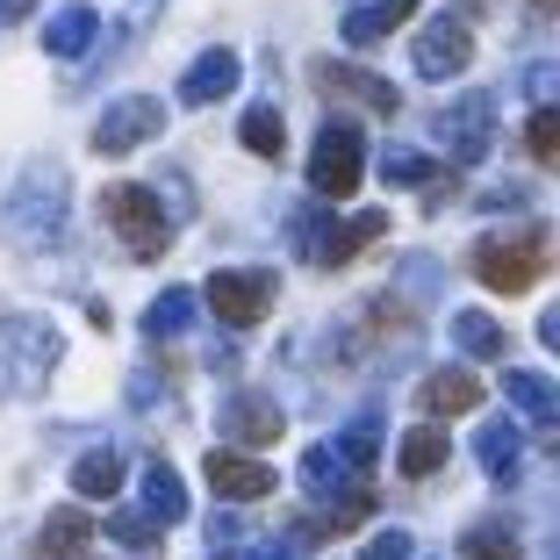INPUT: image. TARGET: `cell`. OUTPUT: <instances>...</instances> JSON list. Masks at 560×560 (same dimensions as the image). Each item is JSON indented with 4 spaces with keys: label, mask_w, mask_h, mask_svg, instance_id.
<instances>
[{
    "label": "cell",
    "mask_w": 560,
    "mask_h": 560,
    "mask_svg": "<svg viewBox=\"0 0 560 560\" xmlns=\"http://www.w3.org/2000/svg\"><path fill=\"white\" fill-rule=\"evenodd\" d=\"M546 252H553V237H546L539 223H525V231H511V237H481V245L467 252V266H475V280L495 288V295H525V288L546 280Z\"/></svg>",
    "instance_id": "6da1fadb"
},
{
    "label": "cell",
    "mask_w": 560,
    "mask_h": 560,
    "mask_svg": "<svg viewBox=\"0 0 560 560\" xmlns=\"http://www.w3.org/2000/svg\"><path fill=\"white\" fill-rule=\"evenodd\" d=\"M101 223H108V231H116L137 259H159V252L173 245V223H165L159 195H151V187H137V180L101 187Z\"/></svg>",
    "instance_id": "7a4b0ae2"
},
{
    "label": "cell",
    "mask_w": 560,
    "mask_h": 560,
    "mask_svg": "<svg viewBox=\"0 0 560 560\" xmlns=\"http://www.w3.org/2000/svg\"><path fill=\"white\" fill-rule=\"evenodd\" d=\"M360 173H366V144L352 122H324V137H316L310 151V187L324 201H352L360 195Z\"/></svg>",
    "instance_id": "3957f363"
},
{
    "label": "cell",
    "mask_w": 560,
    "mask_h": 560,
    "mask_svg": "<svg viewBox=\"0 0 560 560\" xmlns=\"http://www.w3.org/2000/svg\"><path fill=\"white\" fill-rule=\"evenodd\" d=\"M195 302H209V316H215V324L252 330L266 310H273V273H266V266H237V273H215Z\"/></svg>",
    "instance_id": "277c9868"
},
{
    "label": "cell",
    "mask_w": 560,
    "mask_h": 560,
    "mask_svg": "<svg viewBox=\"0 0 560 560\" xmlns=\"http://www.w3.org/2000/svg\"><path fill=\"white\" fill-rule=\"evenodd\" d=\"M159 130H165V101L130 94V101H116V108H101L94 151L101 159H122V151H137V144H159Z\"/></svg>",
    "instance_id": "5b68a950"
},
{
    "label": "cell",
    "mask_w": 560,
    "mask_h": 560,
    "mask_svg": "<svg viewBox=\"0 0 560 560\" xmlns=\"http://www.w3.org/2000/svg\"><path fill=\"white\" fill-rule=\"evenodd\" d=\"M310 80H316L324 101H346V108H366V116H396V108H402L396 86L374 80V72H360V66H330V58H316Z\"/></svg>",
    "instance_id": "8992f818"
},
{
    "label": "cell",
    "mask_w": 560,
    "mask_h": 560,
    "mask_svg": "<svg viewBox=\"0 0 560 560\" xmlns=\"http://www.w3.org/2000/svg\"><path fill=\"white\" fill-rule=\"evenodd\" d=\"M417 72L424 80H453V72H467L475 66V30H467L460 15H445V22H431V30H417Z\"/></svg>",
    "instance_id": "52a82bcc"
},
{
    "label": "cell",
    "mask_w": 560,
    "mask_h": 560,
    "mask_svg": "<svg viewBox=\"0 0 560 560\" xmlns=\"http://www.w3.org/2000/svg\"><path fill=\"white\" fill-rule=\"evenodd\" d=\"M209 489L215 495H231V503H259V495H273L280 481H273V467L266 460H252V453H237V445H209Z\"/></svg>",
    "instance_id": "ba28073f"
},
{
    "label": "cell",
    "mask_w": 560,
    "mask_h": 560,
    "mask_svg": "<svg viewBox=\"0 0 560 560\" xmlns=\"http://www.w3.org/2000/svg\"><path fill=\"white\" fill-rule=\"evenodd\" d=\"M381 237H388V215H381V209L346 215V223H330V231H324V245H316V266H352L366 245H381Z\"/></svg>",
    "instance_id": "9c48e42d"
},
{
    "label": "cell",
    "mask_w": 560,
    "mask_h": 560,
    "mask_svg": "<svg viewBox=\"0 0 560 560\" xmlns=\"http://www.w3.org/2000/svg\"><path fill=\"white\" fill-rule=\"evenodd\" d=\"M231 86H237V50H223V44H215V50H201L195 66H187L180 101H187V108H209V101H223Z\"/></svg>",
    "instance_id": "30bf717a"
},
{
    "label": "cell",
    "mask_w": 560,
    "mask_h": 560,
    "mask_svg": "<svg viewBox=\"0 0 560 560\" xmlns=\"http://www.w3.org/2000/svg\"><path fill=\"white\" fill-rule=\"evenodd\" d=\"M223 431H231L237 445H252V453H259V445L280 439V402L273 396H237L231 410H223Z\"/></svg>",
    "instance_id": "8fae6325"
},
{
    "label": "cell",
    "mask_w": 560,
    "mask_h": 560,
    "mask_svg": "<svg viewBox=\"0 0 560 560\" xmlns=\"http://www.w3.org/2000/svg\"><path fill=\"white\" fill-rule=\"evenodd\" d=\"M417 402H424V417H467L481 410V381L475 374H424V388H417Z\"/></svg>",
    "instance_id": "7c38bea8"
},
{
    "label": "cell",
    "mask_w": 560,
    "mask_h": 560,
    "mask_svg": "<svg viewBox=\"0 0 560 560\" xmlns=\"http://www.w3.org/2000/svg\"><path fill=\"white\" fill-rule=\"evenodd\" d=\"M94 30H101L94 8H86V0H66V8L44 22V50H50V58H80V50L94 44Z\"/></svg>",
    "instance_id": "4fadbf2b"
},
{
    "label": "cell",
    "mask_w": 560,
    "mask_h": 560,
    "mask_svg": "<svg viewBox=\"0 0 560 560\" xmlns=\"http://www.w3.org/2000/svg\"><path fill=\"white\" fill-rule=\"evenodd\" d=\"M439 137L453 144V165H475L481 151H489V101H467V108H453V116L439 122Z\"/></svg>",
    "instance_id": "5bb4252c"
},
{
    "label": "cell",
    "mask_w": 560,
    "mask_h": 560,
    "mask_svg": "<svg viewBox=\"0 0 560 560\" xmlns=\"http://www.w3.org/2000/svg\"><path fill=\"white\" fill-rule=\"evenodd\" d=\"M503 396H511V410L525 417V424H553V417H560L553 381H546V374H525V366H511V374H503Z\"/></svg>",
    "instance_id": "9a60e30c"
},
{
    "label": "cell",
    "mask_w": 560,
    "mask_h": 560,
    "mask_svg": "<svg viewBox=\"0 0 560 560\" xmlns=\"http://www.w3.org/2000/svg\"><path fill=\"white\" fill-rule=\"evenodd\" d=\"M366 511H374V489H366V475L346 489V503H330V511H316L310 525H302V539H346L352 525H366Z\"/></svg>",
    "instance_id": "2e32d148"
},
{
    "label": "cell",
    "mask_w": 560,
    "mask_h": 560,
    "mask_svg": "<svg viewBox=\"0 0 560 560\" xmlns=\"http://www.w3.org/2000/svg\"><path fill=\"white\" fill-rule=\"evenodd\" d=\"M410 15H417V0H374V8H352V15H346V44L366 50V44H381L388 30H402Z\"/></svg>",
    "instance_id": "e0dca14e"
},
{
    "label": "cell",
    "mask_w": 560,
    "mask_h": 560,
    "mask_svg": "<svg viewBox=\"0 0 560 560\" xmlns=\"http://www.w3.org/2000/svg\"><path fill=\"white\" fill-rule=\"evenodd\" d=\"M86 539H94V517L86 511H50L44 532H36V553L44 560H72V553H86Z\"/></svg>",
    "instance_id": "ac0fdd59"
},
{
    "label": "cell",
    "mask_w": 560,
    "mask_h": 560,
    "mask_svg": "<svg viewBox=\"0 0 560 560\" xmlns=\"http://www.w3.org/2000/svg\"><path fill=\"white\" fill-rule=\"evenodd\" d=\"M453 346H460L467 360H503L511 330L495 324V316H481V310H453Z\"/></svg>",
    "instance_id": "d6986e66"
},
{
    "label": "cell",
    "mask_w": 560,
    "mask_h": 560,
    "mask_svg": "<svg viewBox=\"0 0 560 560\" xmlns=\"http://www.w3.org/2000/svg\"><path fill=\"white\" fill-rule=\"evenodd\" d=\"M72 489H80V503H108V495L122 489V460L101 445V453H80V467H72Z\"/></svg>",
    "instance_id": "ffe728a7"
},
{
    "label": "cell",
    "mask_w": 560,
    "mask_h": 560,
    "mask_svg": "<svg viewBox=\"0 0 560 560\" xmlns=\"http://www.w3.org/2000/svg\"><path fill=\"white\" fill-rule=\"evenodd\" d=\"M445 453H453V445H445V431H439V424H417L410 439H402L396 467H402L410 481H424V475H439V467H445Z\"/></svg>",
    "instance_id": "44dd1931"
},
{
    "label": "cell",
    "mask_w": 560,
    "mask_h": 560,
    "mask_svg": "<svg viewBox=\"0 0 560 560\" xmlns=\"http://www.w3.org/2000/svg\"><path fill=\"white\" fill-rule=\"evenodd\" d=\"M460 553L467 560H517V525L511 517H481V525L460 532Z\"/></svg>",
    "instance_id": "7402d4cb"
},
{
    "label": "cell",
    "mask_w": 560,
    "mask_h": 560,
    "mask_svg": "<svg viewBox=\"0 0 560 560\" xmlns=\"http://www.w3.org/2000/svg\"><path fill=\"white\" fill-rule=\"evenodd\" d=\"M144 511L159 517V525H180L187 517V489H180V475L165 460H151V475H144Z\"/></svg>",
    "instance_id": "603a6c76"
},
{
    "label": "cell",
    "mask_w": 560,
    "mask_h": 560,
    "mask_svg": "<svg viewBox=\"0 0 560 560\" xmlns=\"http://www.w3.org/2000/svg\"><path fill=\"white\" fill-rule=\"evenodd\" d=\"M237 144H245L252 159H280V151H288V122H280V108H245Z\"/></svg>",
    "instance_id": "cb8c5ba5"
},
{
    "label": "cell",
    "mask_w": 560,
    "mask_h": 560,
    "mask_svg": "<svg viewBox=\"0 0 560 560\" xmlns=\"http://www.w3.org/2000/svg\"><path fill=\"white\" fill-rule=\"evenodd\" d=\"M187 324H195V288H165V295L151 302V316H144L151 338H180Z\"/></svg>",
    "instance_id": "d4e9b609"
},
{
    "label": "cell",
    "mask_w": 560,
    "mask_h": 560,
    "mask_svg": "<svg viewBox=\"0 0 560 560\" xmlns=\"http://www.w3.org/2000/svg\"><path fill=\"white\" fill-rule=\"evenodd\" d=\"M360 330L374 338V346H381V338H410V310H402L396 295H374V302L360 310Z\"/></svg>",
    "instance_id": "484cf974"
},
{
    "label": "cell",
    "mask_w": 560,
    "mask_h": 560,
    "mask_svg": "<svg viewBox=\"0 0 560 560\" xmlns=\"http://www.w3.org/2000/svg\"><path fill=\"white\" fill-rule=\"evenodd\" d=\"M159 517H151V511H116V517H108V539H122V546H137V553H151V546H159Z\"/></svg>",
    "instance_id": "4316f807"
},
{
    "label": "cell",
    "mask_w": 560,
    "mask_h": 560,
    "mask_svg": "<svg viewBox=\"0 0 560 560\" xmlns=\"http://www.w3.org/2000/svg\"><path fill=\"white\" fill-rule=\"evenodd\" d=\"M481 467H489V475H511V467H517V424H511V417L481 431Z\"/></svg>",
    "instance_id": "83f0119b"
},
{
    "label": "cell",
    "mask_w": 560,
    "mask_h": 560,
    "mask_svg": "<svg viewBox=\"0 0 560 560\" xmlns=\"http://www.w3.org/2000/svg\"><path fill=\"white\" fill-rule=\"evenodd\" d=\"M330 453H338V460H346L352 475H366V467H374V453H381V431H374V424H366V417H360V424H352L346 439L330 445Z\"/></svg>",
    "instance_id": "f1b7e54d"
},
{
    "label": "cell",
    "mask_w": 560,
    "mask_h": 560,
    "mask_svg": "<svg viewBox=\"0 0 560 560\" xmlns=\"http://www.w3.org/2000/svg\"><path fill=\"white\" fill-rule=\"evenodd\" d=\"M431 173H439V159H424V151H388L381 159V180H396V187H424Z\"/></svg>",
    "instance_id": "f546056e"
},
{
    "label": "cell",
    "mask_w": 560,
    "mask_h": 560,
    "mask_svg": "<svg viewBox=\"0 0 560 560\" xmlns=\"http://www.w3.org/2000/svg\"><path fill=\"white\" fill-rule=\"evenodd\" d=\"M525 151H532L539 165H553V159H560V116H553V108H539V116L525 122Z\"/></svg>",
    "instance_id": "4dcf8cb0"
},
{
    "label": "cell",
    "mask_w": 560,
    "mask_h": 560,
    "mask_svg": "<svg viewBox=\"0 0 560 560\" xmlns=\"http://www.w3.org/2000/svg\"><path fill=\"white\" fill-rule=\"evenodd\" d=\"M360 560H417V539H410V532H374Z\"/></svg>",
    "instance_id": "1f68e13d"
},
{
    "label": "cell",
    "mask_w": 560,
    "mask_h": 560,
    "mask_svg": "<svg viewBox=\"0 0 560 560\" xmlns=\"http://www.w3.org/2000/svg\"><path fill=\"white\" fill-rule=\"evenodd\" d=\"M30 8H36V0H0V22H22Z\"/></svg>",
    "instance_id": "d6a6232c"
},
{
    "label": "cell",
    "mask_w": 560,
    "mask_h": 560,
    "mask_svg": "<svg viewBox=\"0 0 560 560\" xmlns=\"http://www.w3.org/2000/svg\"><path fill=\"white\" fill-rule=\"evenodd\" d=\"M553 8H560V0H532V15H539V22H546V15H553Z\"/></svg>",
    "instance_id": "836d02e7"
},
{
    "label": "cell",
    "mask_w": 560,
    "mask_h": 560,
    "mask_svg": "<svg viewBox=\"0 0 560 560\" xmlns=\"http://www.w3.org/2000/svg\"><path fill=\"white\" fill-rule=\"evenodd\" d=\"M252 560H288V553H280V546H259V553H252Z\"/></svg>",
    "instance_id": "e575fe53"
},
{
    "label": "cell",
    "mask_w": 560,
    "mask_h": 560,
    "mask_svg": "<svg viewBox=\"0 0 560 560\" xmlns=\"http://www.w3.org/2000/svg\"><path fill=\"white\" fill-rule=\"evenodd\" d=\"M223 560H245V553H237V546H231V553H223Z\"/></svg>",
    "instance_id": "d590c367"
}]
</instances>
